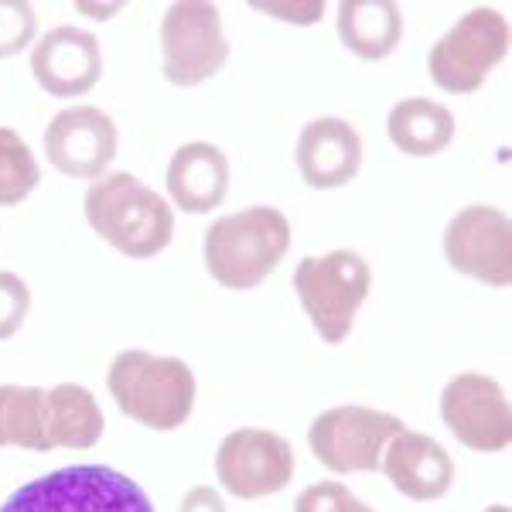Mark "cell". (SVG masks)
Here are the masks:
<instances>
[{"mask_svg":"<svg viewBox=\"0 0 512 512\" xmlns=\"http://www.w3.org/2000/svg\"><path fill=\"white\" fill-rule=\"evenodd\" d=\"M82 212L93 233L130 260H151L168 250L175 236L171 205L130 171L96 178L86 192Z\"/></svg>","mask_w":512,"mask_h":512,"instance_id":"obj_1","label":"cell"},{"mask_svg":"<svg viewBox=\"0 0 512 512\" xmlns=\"http://www.w3.org/2000/svg\"><path fill=\"white\" fill-rule=\"evenodd\" d=\"M291 250V222L274 205L219 216L205 229V270L226 291H253Z\"/></svg>","mask_w":512,"mask_h":512,"instance_id":"obj_2","label":"cell"},{"mask_svg":"<svg viewBox=\"0 0 512 512\" xmlns=\"http://www.w3.org/2000/svg\"><path fill=\"white\" fill-rule=\"evenodd\" d=\"M113 403L151 431H178L195 407V373L175 355L127 349L106 376Z\"/></svg>","mask_w":512,"mask_h":512,"instance_id":"obj_3","label":"cell"},{"mask_svg":"<svg viewBox=\"0 0 512 512\" xmlns=\"http://www.w3.org/2000/svg\"><path fill=\"white\" fill-rule=\"evenodd\" d=\"M373 270L355 250H332L325 256H304L294 267V291L304 315L321 342L342 345L349 338L355 315L366 304Z\"/></svg>","mask_w":512,"mask_h":512,"instance_id":"obj_4","label":"cell"},{"mask_svg":"<svg viewBox=\"0 0 512 512\" xmlns=\"http://www.w3.org/2000/svg\"><path fill=\"white\" fill-rule=\"evenodd\" d=\"M0 512H154L130 475L106 465H72L21 485Z\"/></svg>","mask_w":512,"mask_h":512,"instance_id":"obj_5","label":"cell"},{"mask_svg":"<svg viewBox=\"0 0 512 512\" xmlns=\"http://www.w3.org/2000/svg\"><path fill=\"white\" fill-rule=\"evenodd\" d=\"M509 52V24L492 7H472L427 52V76L451 96L478 93Z\"/></svg>","mask_w":512,"mask_h":512,"instance_id":"obj_6","label":"cell"},{"mask_svg":"<svg viewBox=\"0 0 512 512\" xmlns=\"http://www.w3.org/2000/svg\"><path fill=\"white\" fill-rule=\"evenodd\" d=\"M161 62L171 86L192 89L209 82L229 62L222 14L209 0H181L161 18Z\"/></svg>","mask_w":512,"mask_h":512,"instance_id":"obj_7","label":"cell"},{"mask_svg":"<svg viewBox=\"0 0 512 512\" xmlns=\"http://www.w3.org/2000/svg\"><path fill=\"white\" fill-rule=\"evenodd\" d=\"M400 431H407L400 417L345 403V407H332L311 420L308 444L318 465H325L335 475L376 472L386 444Z\"/></svg>","mask_w":512,"mask_h":512,"instance_id":"obj_8","label":"cell"},{"mask_svg":"<svg viewBox=\"0 0 512 512\" xmlns=\"http://www.w3.org/2000/svg\"><path fill=\"white\" fill-rule=\"evenodd\" d=\"M219 485L236 499H267L291 485L294 448L274 431L239 427L222 437L216 454Z\"/></svg>","mask_w":512,"mask_h":512,"instance_id":"obj_9","label":"cell"},{"mask_svg":"<svg viewBox=\"0 0 512 512\" xmlns=\"http://www.w3.org/2000/svg\"><path fill=\"white\" fill-rule=\"evenodd\" d=\"M444 256L485 287L512 284V222L495 205H465L444 229Z\"/></svg>","mask_w":512,"mask_h":512,"instance_id":"obj_10","label":"cell"},{"mask_svg":"<svg viewBox=\"0 0 512 512\" xmlns=\"http://www.w3.org/2000/svg\"><path fill=\"white\" fill-rule=\"evenodd\" d=\"M441 420L465 448L478 454L506 451L512 441V410L506 390L485 373H458L441 393Z\"/></svg>","mask_w":512,"mask_h":512,"instance_id":"obj_11","label":"cell"},{"mask_svg":"<svg viewBox=\"0 0 512 512\" xmlns=\"http://www.w3.org/2000/svg\"><path fill=\"white\" fill-rule=\"evenodd\" d=\"M45 158L65 178H103L110 161L117 158V123L96 106H65L45 130Z\"/></svg>","mask_w":512,"mask_h":512,"instance_id":"obj_12","label":"cell"},{"mask_svg":"<svg viewBox=\"0 0 512 512\" xmlns=\"http://www.w3.org/2000/svg\"><path fill=\"white\" fill-rule=\"evenodd\" d=\"M31 72L38 86L55 99H79L103 79V48L99 38L82 28L62 24L38 38L31 48Z\"/></svg>","mask_w":512,"mask_h":512,"instance_id":"obj_13","label":"cell"},{"mask_svg":"<svg viewBox=\"0 0 512 512\" xmlns=\"http://www.w3.org/2000/svg\"><path fill=\"white\" fill-rule=\"evenodd\" d=\"M297 171L304 185L315 192H332L359 175L362 168V137L349 120L318 117L301 130L294 147Z\"/></svg>","mask_w":512,"mask_h":512,"instance_id":"obj_14","label":"cell"},{"mask_svg":"<svg viewBox=\"0 0 512 512\" xmlns=\"http://www.w3.org/2000/svg\"><path fill=\"white\" fill-rule=\"evenodd\" d=\"M379 468H383V475L390 478L396 492L414 502L444 499L454 482V458L448 454V448L417 431L396 434L386 444Z\"/></svg>","mask_w":512,"mask_h":512,"instance_id":"obj_15","label":"cell"},{"mask_svg":"<svg viewBox=\"0 0 512 512\" xmlns=\"http://www.w3.org/2000/svg\"><path fill=\"white\" fill-rule=\"evenodd\" d=\"M164 185L178 212H188V216L216 212L229 195V158L205 140L181 144L168 161Z\"/></svg>","mask_w":512,"mask_h":512,"instance_id":"obj_16","label":"cell"},{"mask_svg":"<svg viewBox=\"0 0 512 512\" xmlns=\"http://www.w3.org/2000/svg\"><path fill=\"white\" fill-rule=\"evenodd\" d=\"M335 24L342 45L362 62H383L403 38V11L393 0H342Z\"/></svg>","mask_w":512,"mask_h":512,"instance_id":"obj_17","label":"cell"},{"mask_svg":"<svg viewBox=\"0 0 512 512\" xmlns=\"http://www.w3.org/2000/svg\"><path fill=\"white\" fill-rule=\"evenodd\" d=\"M103 410L93 390L79 383H59L45 390V434L52 448L89 451L103 437Z\"/></svg>","mask_w":512,"mask_h":512,"instance_id":"obj_18","label":"cell"},{"mask_svg":"<svg viewBox=\"0 0 512 512\" xmlns=\"http://www.w3.org/2000/svg\"><path fill=\"white\" fill-rule=\"evenodd\" d=\"M390 140L400 154L407 158H434V154L448 151L454 140V117L444 103L431 96L400 99L390 110L386 120Z\"/></svg>","mask_w":512,"mask_h":512,"instance_id":"obj_19","label":"cell"},{"mask_svg":"<svg viewBox=\"0 0 512 512\" xmlns=\"http://www.w3.org/2000/svg\"><path fill=\"white\" fill-rule=\"evenodd\" d=\"M0 448L52 451L45 434V390L41 386H0Z\"/></svg>","mask_w":512,"mask_h":512,"instance_id":"obj_20","label":"cell"},{"mask_svg":"<svg viewBox=\"0 0 512 512\" xmlns=\"http://www.w3.org/2000/svg\"><path fill=\"white\" fill-rule=\"evenodd\" d=\"M41 185V168L18 130L0 127V209L21 205Z\"/></svg>","mask_w":512,"mask_h":512,"instance_id":"obj_21","label":"cell"},{"mask_svg":"<svg viewBox=\"0 0 512 512\" xmlns=\"http://www.w3.org/2000/svg\"><path fill=\"white\" fill-rule=\"evenodd\" d=\"M38 14L28 0H0V59H14L35 41Z\"/></svg>","mask_w":512,"mask_h":512,"instance_id":"obj_22","label":"cell"},{"mask_svg":"<svg viewBox=\"0 0 512 512\" xmlns=\"http://www.w3.org/2000/svg\"><path fill=\"white\" fill-rule=\"evenodd\" d=\"M294 512H376L342 482H315L294 499Z\"/></svg>","mask_w":512,"mask_h":512,"instance_id":"obj_23","label":"cell"},{"mask_svg":"<svg viewBox=\"0 0 512 512\" xmlns=\"http://www.w3.org/2000/svg\"><path fill=\"white\" fill-rule=\"evenodd\" d=\"M28 311H31L28 284L18 274H11V270H0V342H7V338L21 332Z\"/></svg>","mask_w":512,"mask_h":512,"instance_id":"obj_24","label":"cell"},{"mask_svg":"<svg viewBox=\"0 0 512 512\" xmlns=\"http://www.w3.org/2000/svg\"><path fill=\"white\" fill-rule=\"evenodd\" d=\"M256 11L284 18L287 24H315L325 14V4H256Z\"/></svg>","mask_w":512,"mask_h":512,"instance_id":"obj_25","label":"cell"},{"mask_svg":"<svg viewBox=\"0 0 512 512\" xmlns=\"http://www.w3.org/2000/svg\"><path fill=\"white\" fill-rule=\"evenodd\" d=\"M178 512H226V502H222V495L216 489H209V485H195V489L181 499Z\"/></svg>","mask_w":512,"mask_h":512,"instance_id":"obj_26","label":"cell"},{"mask_svg":"<svg viewBox=\"0 0 512 512\" xmlns=\"http://www.w3.org/2000/svg\"><path fill=\"white\" fill-rule=\"evenodd\" d=\"M76 11L79 14H93V18H99V21H110L113 14L120 11V4H110V7H106V4H76Z\"/></svg>","mask_w":512,"mask_h":512,"instance_id":"obj_27","label":"cell"},{"mask_svg":"<svg viewBox=\"0 0 512 512\" xmlns=\"http://www.w3.org/2000/svg\"><path fill=\"white\" fill-rule=\"evenodd\" d=\"M485 512H512V509H509V506H489Z\"/></svg>","mask_w":512,"mask_h":512,"instance_id":"obj_28","label":"cell"}]
</instances>
